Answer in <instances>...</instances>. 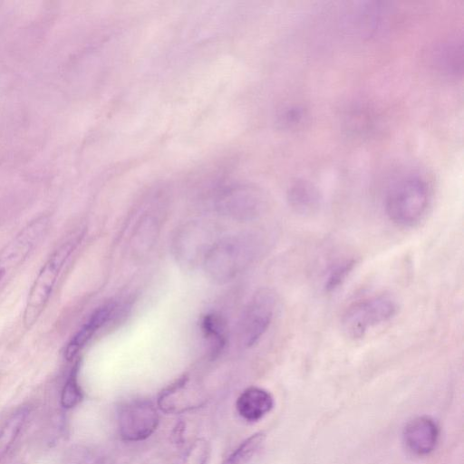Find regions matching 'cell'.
I'll use <instances>...</instances> for the list:
<instances>
[{
	"mask_svg": "<svg viewBox=\"0 0 464 464\" xmlns=\"http://www.w3.org/2000/svg\"><path fill=\"white\" fill-rule=\"evenodd\" d=\"M430 202V189L419 176H409L395 183L385 198L389 218L401 227H412L425 215Z\"/></svg>",
	"mask_w": 464,
	"mask_h": 464,
	"instance_id": "6da1fadb",
	"label": "cell"
},
{
	"mask_svg": "<svg viewBox=\"0 0 464 464\" xmlns=\"http://www.w3.org/2000/svg\"><path fill=\"white\" fill-rule=\"evenodd\" d=\"M79 236H73L61 244L41 268L29 292L24 312L25 329H30L44 311L62 267L79 242Z\"/></svg>",
	"mask_w": 464,
	"mask_h": 464,
	"instance_id": "7a4b0ae2",
	"label": "cell"
},
{
	"mask_svg": "<svg viewBox=\"0 0 464 464\" xmlns=\"http://www.w3.org/2000/svg\"><path fill=\"white\" fill-rule=\"evenodd\" d=\"M397 308L396 302L388 295L363 299L345 311L342 319L343 329L349 337L361 338L370 328L394 316Z\"/></svg>",
	"mask_w": 464,
	"mask_h": 464,
	"instance_id": "3957f363",
	"label": "cell"
},
{
	"mask_svg": "<svg viewBox=\"0 0 464 464\" xmlns=\"http://www.w3.org/2000/svg\"><path fill=\"white\" fill-rule=\"evenodd\" d=\"M49 224L48 217H39L24 227L0 251V287L7 282L44 237Z\"/></svg>",
	"mask_w": 464,
	"mask_h": 464,
	"instance_id": "277c9868",
	"label": "cell"
},
{
	"mask_svg": "<svg viewBox=\"0 0 464 464\" xmlns=\"http://www.w3.org/2000/svg\"><path fill=\"white\" fill-rule=\"evenodd\" d=\"M117 422L121 440L136 442L146 440L156 430L159 414L150 400L132 399L119 407Z\"/></svg>",
	"mask_w": 464,
	"mask_h": 464,
	"instance_id": "5b68a950",
	"label": "cell"
},
{
	"mask_svg": "<svg viewBox=\"0 0 464 464\" xmlns=\"http://www.w3.org/2000/svg\"><path fill=\"white\" fill-rule=\"evenodd\" d=\"M244 240L228 238L213 246L205 256V266L215 280L233 277L251 260L253 246Z\"/></svg>",
	"mask_w": 464,
	"mask_h": 464,
	"instance_id": "8992f818",
	"label": "cell"
},
{
	"mask_svg": "<svg viewBox=\"0 0 464 464\" xmlns=\"http://www.w3.org/2000/svg\"><path fill=\"white\" fill-rule=\"evenodd\" d=\"M266 197L257 187L248 183H233L219 188L217 208L235 218H253L266 207Z\"/></svg>",
	"mask_w": 464,
	"mask_h": 464,
	"instance_id": "52a82bcc",
	"label": "cell"
},
{
	"mask_svg": "<svg viewBox=\"0 0 464 464\" xmlns=\"http://www.w3.org/2000/svg\"><path fill=\"white\" fill-rule=\"evenodd\" d=\"M276 298L267 289L258 291L246 308L239 326L243 345H254L266 333L274 316Z\"/></svg>",
	"mask_w": 464,
	"mask_h": 464,
	"instance_id": "ba28073f",
	"label": "cell"
},
{
	"mask_svg": "<svg viewBox=\"0 0 464 464\" xmlns=\"http://www.w3.org/2000/svg\"><path fill=\"white\" fill-rule=\"evenodd\" d=\"M206 396L189 388V378L184 375L162 390L158 407L168 414H180L206 404Z\"/></svg>",
	"mask_w": 464,
	"mask_h": 464,
	"instance_id": "9c48e42d",
	"label": "cell"
},
{
	"mask_svg": "<svg viewBox=\"0 0 464 464\" xmlns=\"http://www.w3.org/2000/svg\"><path fill=\"white\" fill-rule=\"evenodd\" d=\"M439 439L437 424L429 417H418L407 423L403 430V441L413 454L422 456L430 453Z\"/></svg>",
	"mask_w": 464,
	"mask_h": 464,
	"instance_id": "30bf717a",
	"label": "cell"
},
{
	"mask_svg": "<svg viewBox=\"0 0 464 464\" xmlns=\"http://www.w3.org/2000/svg\"><path fill=\"white\" fill-rule=\"evenodd\" d=\"M274 405L272 395L259 387L246 389L236 401V409L241 418L257 421L268 413Z\"/></svg>",
	"mask_w": 464,
	"mask_h": 464,
	"instance_id": "8fae6325",
	"label": "cell"
},
{
	"mask_svg": "<svg viewBox=\"0 0 464 464\" xmlns=\"http://www.w3.org/2000/svg\"><path fill=\"white\" fill-rule=\"evenodd\" d=\"M114 304H107L97 308L88 321L78 330L68 343L64 357L72 361L82 348L88 343L98 329H100L111 317Z\"/></svg>",
	"mask_w": 464,
	"mask_h": 464,
	"instance_id": "7c38bea8",
	"label": "cell"
},
{
	"mask_svg": "<svg viewBox=\"0 0 464 464\" xmlns=\"http://www.w3.org/2000/svg\"><path fill=\"white\" fill-rule=\"evenodd\" d=\"M287 200L292 209L304 216L315 213L321 205L318 188L310 181L298 179L287 190Z\"/></svg>",
	"mask_w": 464,
	"mask_h": 464,
	"instance_id": "4fadbf2b",
	"label": "cell"
},
{
	"mask_svg": "<svg viewBox=\"0 0 464 464\" xmlns=\"http://www.w3.org/2000/svg\"><path fill=\"white\" fill-rule=\"evenodd\" d=\"M30 415L28 406L16 409L3 423L0 428V461L9 453L17 438L22 432Z\"/></svg>",
	"mask_w": 464,
	"mask_h": 464,
	"instance_id": "5bb4252c",
	"label": "cell"
},
{
	"mask_svg": "<svg viewBox=\"0 0 464 464\" xmlns=\"http://www.w3.org/2000/svg\"><path fill=\"white\" fill-rule=\"evenodd\" d=\"M437 63L448 74L458 76L462 73V43L452 40L443 44L438 50Z\"/></svg>",
	"mask_w": 464,
	"mask_h": 464,
	"instance_id": "9a60e30c",
	"label": "cell"
},
{
	"mask_svg": "<svg viewBox=\"0 0 464 464\" xmlns=\"http://www.w3.org/2000/svg\"><path fill=\"white\" fill-rule=\"evenodd\" d=\"M202 331L210 343L212 356L218 355L226 343V324L223 318L216 314L204 316L201 322Z\"/></svg>",
	"mask_w": 464,
	"mask_h": 464,
	"instance_id": "2e32d148",
	"label": "cell"
},
{
	"mask_svg": "<svg viewBox=\"0 0 464 464\" xmlns=\"http://www.w3.org/2000/svg\"><path fill=\"white\" fill-rule=\"evenodd\" d=\"M265 434L258 432L242 441L225 459L223 464H244L262 447Z\"/></svg>",
	"mask_w": 464,
	"mask_h": 464,
	"instance_id": "e0dca14e",
	"label": "cell"
},
{
	"mask_svg": "<svg viewBox=\"0 0 464 464\" xmlns=\"http://www.w3.org/2000/svg\"><path fill=\"white\" fill-rule=\"evenodd\" d=\"M308 119L307 110L300 104L284 107L277 115L276 122L280 128L287 130L301 128Z\"/></svg>",
	"mask_w": 464,
	"mask_h": 464,
	"instance_id": "ac0fdd59",
	"label": "cell"
},
{
	"mask_svg": "<svg viewBox=\"0 0 464 464\" xmlns=\"http://www.w3.org/2000/svg\"><path fill=\"white\" fill-rule=\"evenodd\" d=\"M210 450L206 440L198 439L187 447L173 464H207Z\"/></svg>",
	"mask_w": 464,
	"mask_h": 464,
	"instance_id": "d6986e66",
	"label": "cell"
},
{
	"mask_svg": "<svg viewBox=\"0 0 464 464\" xmlns=\"http://www.w3.org/2000/svg\"><path fill=\"white\" fill-rule=\"evenodd\" d=\"M78 365L71 371L61 392V405L70 410L77 406L83 399V393L77 378Z\"/></svg>",
	"mask_w": 464,
	"mask_h": 464,
	"instance_id": "ffe728a7",
	"label": "cell"
},
{
	"mask_svg": "<svg viewBox=\"0 0 464 464\" xmlns=\"http://www.w3.org/2000/svg\"><path fill=\"white\" fill-rule=\"evenodd\" d=\"M63 464H105L102 456L84 445L70 447L63 457Z\"/></svg>",
	"mask_w": 464,
	"mask_h": 464,
	"instance_id": "44dd1931",
	"label": "cell"
},
{
	"mask_svg": "<svg viewBox=\"0 0 464 464\" xmlns=\"http://www.w3.org/2000/svg\"><path fill=\"white\" fill-rule=\"evenodd\" d=\"M355 262L353 260H347L335 266L328 274L325 282L324 289L331 292L336 289L345 280L347 276L353 270Z\"/></svg>",
	"mask_w": 464,
	"mask_h": 464,
	"instance_id": "7402d4cb",
	"label": "cell"
}]
</instances>
